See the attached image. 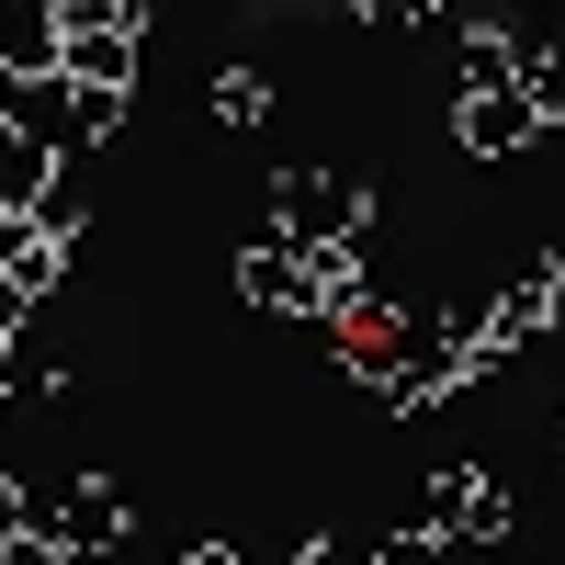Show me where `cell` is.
Here are the masks:
<instances>
[{"label":"cell","mask_w":565,"mask_h":565,"mask_svg":"<svg viewBox=\"0 0 565 565\" xmlns=\"http://www.w3.org/2000/svg\"><path fill=\"white\" fill-rule=\"evenodd\" d=\"M543 328H565V249L543 260Z\"/></svg>","instance_id":"44dd1931"},{"label":"cell","mask_w":565,"mask_h":565,"mask_svg":"<svg viewBox=\"0 0 565 565\" xmlns=\"http://www.w3.org/2000/svg\"><path fill=\"white\" fill-rule=\"evenodd\" d=\"M271 226L295 249H328V238H373V193L351 170H282V193H271Z\"/></svg>","instance_id":"6da1fadb"},{"label":"cell","mask_w":565,"mask_h":565,"mask_svg":"<svg viewBox=\"0 0 565 565\" xmlns=\"http://www.w3.org/2000/svg\"><path fill=\"white\" fill-rule=\"evenodd\" d=\"M204 114H215V125H238V136H249V125H271V79H260L249 57H226V68L204 79Z\"/></svg>","instance_id":"30bf717a"},{"label":"cell","mask_w":565,"mask_h":565,"mask_svg":"<svg viewBox=\"0 0 565 565\" xmlns=\"http://www.w3.org/2000/svg\"><path fill=\"white\" fill-rule=\"evenodd\" d=\"M351 12H362V23H385V34H407V23H430L441 0H351Z\"/></svg>","instance_id":"e0dca14e"},{"label":"cell","mask_w":565,"mask_h":565,"mask_svg":"<svg viewBox=\"0 0 565 565\" xmlns=\"http://www.w3.org/2000/svg\"><path fill=\"white\" fill-rule=\"evenodd\" d=\"M79 148H57V136H34V125H0V204H34L45 181H57Z\"/></svg>","instance_id":"9c48e42d"},{"label":"cell","mask_w":565,"mask_h":565,"mask_svg":"<svg viewBox=\"0 0 565 565\" xmlns=\"http://www.w3.org/2000/svg\"><path fill=\"white\" fill-rule=\"evenodd\" d=\"M238 295H249L260 317H295V328H306V249L282 238V226L238 249Z\"/></svg>","instance_id":"5b68a950"},{"label":"cell","mask_w":565,"mask_h":565,"mask_svg":"<svg viewBox=\"0 0 565 565\" xmlns=\"http://www.w3.org/2000/svg\"><path fill=\"white\" fill-rule=\"evenodd\" d=\"M57 385H68V373H57V351H45L34 328H23V340H0V396H12V407H34V396H57Z\"/></svg>","instance_id":"8fae6325"},{"label":"cell","mask_w":565,"mask_h":565,"mask_svg":"<svg viewBox=\"0 0 565 565\" xmlns=\"http://www.w3.org/2000/svg\"><path fill=\"white\" fill-rule=\"evenodd\" d=\"M136 45H148L136 23H79V34L57 45V68H68L79 90H136Z\"/></svg>","instance_id":"8992f818"},{"label":"cell","mask_w":565,"mask_h":565,"mask_svg":"<svg viewBox=\"0 0 565 565\" xmlns=\"http://www.w3.org/2000/svg\"><path fill=\"white\" fill-rule=\"evenodd\" d=\"M362 295H373V282H362V238H328V249H306V328L351 317Z\"/></svg>","instance_id":"ba28073f"},{"label":"cell","mask_w":565,"mask_h":565,"mask_svg":"<svg viewBox=\"0 0 565 565\" xmlns=\"http://www.w3.org/2000/svg\"><path fill=\"white\" fill-rule=\"evenodd\" d=\"M181 565H238V543H193V554H181Z\"/></svg>","instance_id":"603a6c76"},{"label":"cell","mask_w":565,"mask_h":565,"mask_svg":"<svg viewBox=\"0 0 565 565\" xmlns=\"http://www.w3.org/2000/svg\"><path fill=\"white\" fill-rule=\"evenodd\" d=\"M521 90L543 103V125H565V45H554V34H532V57H521Z\"/></svg>","instance_id":"4fadbf2b"},{"label":"cell","mask_w":565,"mask_h":565,"mask_svg":"<svg viewBox=\"0 0 565 565\" xmlns=\"http://www.w3.org/2000/svg\"><path fill=\"white\" fill-rule=\"evenodd\" d=\"M441 554H452V543H441V532H418V521H407L396 543H373V565H441Z\"/></svg>","instance_id":"2e32d148"},{"label":"cell","mask_w":565,"mask_h":565,"mask_svg":"<svg viewBox=\"0 0 565 565\" xmlns=\"http://www.w3.org/2000/svg\"><path fill=\"white\" fill-rule=\"evenodd\" d=\"M0 271L23 282V295H57V271H68V238L45 226L34 204H12V226H0Z\"/></svg>","instance_id":"52a82bcc"},{"label":"cell","mask_w":565,"mask_h":565,"mask_svg":"<svg viewBox=\"0 0 565 565\" xmlns=\"http://www.w3.org/2000/svg\"><path fill=\"white\" fill-rule=\"evenodd\" d=\"M114 23H136V34H148V23H159V0H114Z\"/></svg>","instance_id":"7402d4cb"},{"label":"cell","mask_w":565,"mask_h":565,"mask_svg":"<svg viewBox=\"0 0 565 565\" xmlns=\"http://www.w3.org/2000/svg\"><path fill=\"white\" fill-rule=\"evenodd\" d=\"M0 125H34L57 148H79V79L68 68H0Z\"/></svg>","instance_id":"277c9868"},{"label":"cell","mask_w":565,"mask_h":565,"mask_svg":"<svg viewBox=\"0 0 565 565\" xmlns=\"http://www.w3.org/2000/svg\"><path fill=\"white\" fill-rule=\"evenodd\" d=\"M34 532H57L68 554H114L136 521H125V487H103V476H79V487H57V498H34Z\"/></svg>","instance_id":"3957f363"},{"label":"cell","mask_w":565,"mask_h":565,"mask_svg":"<svg viewBox=\"0 0 565 565\" xmlns=\"http://www.w3.org/2000/svg\"><path fill=\"white\" fill-rule=\"evenodd\" d=\"M23 532H34V487H12V476H0V554H12Z\"/></svg>","instance_id":"ac0fdd59"},{"label":"cell","mask_w":565,"mask_h":565,"mask_svg":"<svg viewBox=\"0 0 565 565\" xmlns=\"http://www.w3.org/2000/svg\"><path fill=\"white\" fill-rule=\"evenodd\" d=\"M34 215L57 226V238H79V226H90V181H79V170H57V181L34 193Z\"/></svg>","instance_id":"5bb4252c"},{"label":"cell","mask_w":565,"mask_h":565,"mask_svg":"<svg viewBox=\"0 0 565 565\" xmlns=\"http://www.w3.org/2000/svg\"><path fill=\"white\" fill-rule=\"evenodd\" d=\"M532 136H543V103H532L521 79H498V90H452V148H463V159H521Z\"/></svg>","instance_id":"7a4b0ae2"},{"label":"cell","mask_w":565,"mask_h":565,"mask_svg":"<svg viewBox=\"0 0 565 565\" xmlns=\"http://www.w3.org/2000/svg\"><path fill=\"white\" fill-rule=\"evenodd\" d=\"M0 226H12V204H0Z\"/></svg>","instance_id":"d4e9b609"},{"label":"cell","mask_w":565,"mask_h":565,"mask_svg":"<svg viewBox=\"0 0 565 565\" xmlns=\"http://www.w3.org/2000/svg\"><path fill=\"white\" fill-rule=\"evenodd\" d=\"M0 68H12V23H0Z\"/></svg>","instance_id":"cb8c5ba5"},{"label":"cell","mask_w":565,"mask_h":565,"mask_svg":"<svg viewBox=\"0 0 565 565\" xmlns=\"http://www.w3.org/2000/svg\"><path fill=\"white\" fill-rule=\"evenodd\" d=\"M0 565H79V554H68L57 532H23V543H12V554H0Z\"/></svg>","instance_id":"d6986e66"},{"label":"cell","mask_w":565,"mask_h":565,"mask_svg":"<svg viewBox=\"0 0 565 565\" xmlns=\"http://www.w3.org/2000/svg\"><path fill=\"white\" fill-rule=\"evenodd\" d=\"M23 328H34V295H23L12 271H0V340H23Z\"/></svg>","instance_id":"ffe728a7"},{"label":"cell","mask_w":565,"mask_h":565,"mask_svg":"<svg viewBox=\"0 0 565 565\" xmlns=\"http://www.w3.org/2000/svg\"><path fill=\"white\" fill-rule=\"evenodd\" d=\"M125 114H136V90H79V148H114Z\"/></svg>","instance_id":"9a60e30c"},{"label":"cell","mask_w":565,"mask_h":565,"mask_svg":"<svg viewBox=\"0 0 565 565\" xmlns=\"http://www.w3.org/2000/svg\"><path fill=\"white\" fill-rule=\"evenodd\" d=\"M509 509H521V498H509V476H476V498L452 509L441 543H509Z\"/></svg>","instance_id":"7c38bea8"}]
</instances>
